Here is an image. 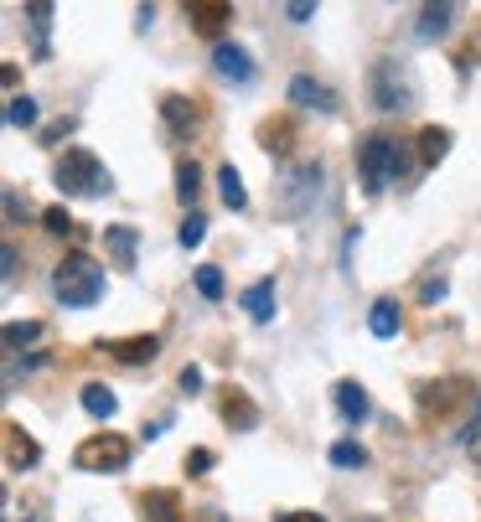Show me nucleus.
<instances>
[{
  "instance_id": "f704fd0d",
  "label": "nucleus",
  "mask_w": 481,
  "mask_h": 522,
  "mask_svg": "<svg viewBox=\"0 0 481 522\" xmlns=\"http://www.w3.org/2000/svg\"><path fill=\"white\" fill-rule=\"evenodd\" d=\"M316 6H321V0H285V16H290L295 26H306V21L316 16Z\"/></svg>"
},
{
  "instance_id": "c85d7f7f",
  "label": "nucleus",
  "mask_w": 481,
  "mask_h": 522,
  "mask_svg": "<svg viewBox=\"0 0 481 522\" xmlns=\"http://www.w3.org/2000/svg\"><path fill=\"white\" fill-rule=\"evenodd\" d=\"M332 466H342V471H363V466H368V450L357 445V440H337V445H332Z\"/></svg>"
},
{
  "instance_id": "9d476101",
  "label": "nucleus",
  "mask_w": 481,
  "mask_h": 522,
  "mask_svg": "<svg viewBox=\"0 0 481 522\" xmlns=\"http://www.w3.org/2000/svg\"><path fill=\"white\" fill-rule=\"evenodd\" d=\"M52 6H57V0H26V6H21L26 42H32L37 63H47V57H52Z\"/></svg>"
},
{
  "instance_id": "423d86ee",
  "label": "nucleus",
  "mask_w": 481,
  "mask_h": 522,
  "mask_svg": "<svg viewBox=\"0 0 481 522\" xmlns=\"http://www.w3.org/2000/svg\"><path fill=\"white\" fill-rule=\"evenodd\" d=\"M130 460H135V445L125 440V435H88V440H78V450H73V466L78 471H94V476H119V471H130Z\"/></svg>"
},
{
  "instance_id": "2eb2a0df",
  "label": "nucleus",
  "mask_w": 481,
  "mask_h": 522,
  "mask_svg": "<svg viewBox=\"0 0 481 522\" xmlns=\"http://www.w3.org/2000/svg\"><path fill=\"white\" fill-rule=\"evenodd\" d=\"M332 398H337V414L347 419V424H368L373 419V404H368V388L357 383V378H342L337 388H332Z\"/></svg>"
},
{
  "instance_id": "a878e982",
  "label": "nucleus",
  "mask_w": 481,
  "mask_h": 522,
  "mask_svg": "<svg viewBox=\"0 0 481 522\" xmlns=\"http://www.w3.org/2000/svg\"><path fill=\"white\" fill-rule=\"evenodd\" d=\"M259 145L269 150V156H290V145H295V130L285 125V119H280V125H275V119H269V125H259Z\"/></svg>"
},
{
  "instance_id": "c756f323",
  "label": "nucleus",
  "mask_w": 481,
  "mask_h": 522,
  "mask_svg": "<svg viewBox=\"0 0 481 522\" xmlns=\"http://www.w3.org/2000/svg\"><path fill=\"white\" fill-rule=\"evenodd\" d=\"M461 445H466V455L481 466V398H476V409H471V424L461 429Z\"/></svg>"
},
{
  "instance_id": "2f4dec72",
  "label": "nucleus",
  "mask_w": 481,
  "mask_h": 522,
  "mask_svg": "<svg viewBox=\"0 0 481 522\" xmlns=\"http://www.w3.org/2000/svg\"><path fill=\"white\" fill-rule=\"evenodd\" d=\"M202 238H207V218L192 207V212H187V223H182V249H202Z\"/></svg>"
},
{
  "instance_id": "58836bf2",
  "label": "nucleus",
  "mask_w": 481,
  "mask_h": 522,
  "mask_svg": "<svg viewBox=\"0 0 481 522\" xmlns=\"http://www.w3.org/2000/svg\"><path fill=\"white\" fill-rule=\"evenodd\" d=\"M182 393H202V367H197V362L182 367Z\"/></svg>"
},
{
  "instance_id": "aec40b11",
  "label": "nucleus",
  "mask_w": 481,
  "mask_h": 522,
  "mask_svg": "<svg viewBox=\"0 0 481 522\" xmlns=\"http://www.w3.org/2000/svg\"><path fill=\"white\" fill-rule=\"evenodd\" d=\"M140 507H145V522H192L176 491H145Z\"/></svg>"
},
{
  "instance_id": "4c0bfd02",
  "label": "nucleus",
  "mask_w": 481,
  "mask_h": 522,
  "mask_svg": "<svg viewBox=\"0 0 481 522\" xmlns=\"http://www.w3.org/2000/svg\"><path fill=\"white\" fill-rule=\"evenodd\" d=\"M73 130H78V119H57L52 130H42V140H47V145H57V140H68Z\"/></svg>"
},
{
  "instance_id": "79ce46f5",
  "label": "nucleus",
  "mask_w": 481,
  "mask_h": 522,
  "mask_svg": "<svg viewBox=\"0 0 481 522\" xmlns=\"http://www.w3.org/2000/svg\"><path fill=\"white\" fill-rule=\"evenodd\" d=\"M16 269H21V259H16V243H6V285L16 280Z\"/></svg>"
},
{
  "instance_id": "cd10ccee",
  "label": "nucleus",
  "mask_w": 481,
  "mask_h": 522,
  "mask_svg": "<svg viewBox=\"0 0 481 522\" xmlns=\"http://www.w3.org/2000/svg\"><path fill=\"white\" fill-rule=\"evenodd\" d=\"M6 125H11V130H32V125H37V99H32V94H16V99L6 104Z\"/></svg>"
},
{
  "instance_id": "f8f14e48",
  "label": "nucleus",
  "mask_w": 481,
  "mask_h": 522,
  "mask_svg": "<svg viewBox=\"0 0 481 522\" xmlns=\"http://www.w3.org/2000/svg\"><path fill=\"white\" fill-rule=\"evenodd\" d=\"M218 414H223V424L233 429V435H254L259 429V404L244 388H223L218 393Z\"/></svg>"
},
{
  "instance_id": "e433bc0d",
  "label": "nucleus",
  "mask_w": 481,
  "mask_h": 522,
  "mask_svg": "<svg viewBox=\"0 0 481 522\" xmlns=\"http://www.w3.org/2000/svg\"><path fill=\"white\" fill-rule=\"evenodd\" d=\"M445 274H440V280H425V285H419V300H425V305H435V300H445Z\"/></svg>"
},
{
  "instance_id": "7c9ffc66",
  "label": "nucleus",
  "mask_w": 481,
  "mask_h": 522,
  "mask_svg": "<svg viewBox=\"0 0 481 522\" xmlns=\"http://www.w3.org/2000/svg\"><path fill=\"white\" fill-rule=\"evenodd\" d=\"M197 290H202L207 300H223V269H218V264H202V269H197Z\"/></svg>"
},
{
  "instance_id": "473e14b6",
  "label": "nucleus",
  "mask_w": 481,
  "mask_h": 522,
  "mask_svg": "<svg viewBox=\"0 0 481 522\" xmlns=\"http://www.w3.org/2000/svg\"><path fill=\"white\" fill-rule=\"evenodd\" d=\"M42 228H47L52 238H68V233H73V218H68V207H47V212H42Z\"/></svg>"
},
{
  "instance_id": "4468645a",
  "label": "nucleus",
  "mask_w": 481,
  "mask_h": 522,
  "mask_svg": "<svg viewBox=\"0 0 481 522\" xmlns=\"http://www.w3.org/2000/svg\"><path fill=\"white\" fill-rule=\"evenodd\" d=\"M213 68H218V78H228V83H254V57L238 47V42H218V47H213Z\"/></svg>"
},
{
  "instance_id": "b1692460",
  "label": "nucleus",
  "mask_w": 481,
  "mask_h": 522,
  "mask_svg": "<svg viewBox=\"0 0 481 522\" xmlns=\"http://www.w3.org/2000/svg\"><path fill=\"white\" fill-rule=\"evenodd\" d=\"M197 187H202V166L197 161H176V202H182L187 212H192V202H197Z\"/></svg>"
},
{
  "instance_id": "bb28decb",
  "label": "nucleus",
  "mask_w": 481,
  "mask_h": 522,
  "mask_svg": "<svg viewBox=\"0 0 481 522\" xmlns=\"http://www.w3.org/2000/svg\"><path fill=\"white\" fill-rule=\"evenodd\" d=\"M32 342H42V321H6V357Z\"/></svg>"
},
{
  "instance_id": "49530a36",
  "label": "nucleus",
  "mask_w": 481,
  "mask_h": 522,
  "mask_svg": "<svg viewBox=\"0 0 481 522\" xmlns=\"http://www.w3.org/2000/svg\"><path fill=\"white\" fill-rule=\"evenodd\" d=\"M363 522H378V517H363Z\"/></svg>"
},
{
  "instance_id": "37998d69",
  "label": "nucleus",
  "mask_w": 481,
  "mask_h": 522,
  "mask_svg": "<svg viewBox=\"0 0 481 522\" xmlns=\"http://www.w3.org/2000/svg\"><path fill=\"white\" fill-rule=\"evenodd\" d=\"M275 522H326L321 512H285V517H275Z\"/></svg>"
},
{
  "instance_id": "a211bd4d",
  "label": "nucleus",
  "mask_w": 481,
  "mask_h": 522,
  "mask_svg": "<svg viewBox=\"0 0 481 522\" xmlns=\"http://www.w3.org/2000/svg\"><path fill=\"white\" fill-rule=\"evenodd\" d=\"M37 460H42V445H37L32 435H26L21 424H11V419H6V466H11V471H32Z\"/></svg>"
},
{
  "instance_id": "6e6552de",
  "label": "nucleus",
  "mask_w": 481,
  "mask_h": 522,
  "mask_svg": "<svg viewBox=\"0 0 481 522\" xmlns=\"http://www.w3.org/2000/svg\"><path fill=\"white\" fill-rule=\"evenodd\" d=\"M456 11H461V0H425L419 6V21H414V42H445L450 37V26H456Z\"/></svg>"
},
{
  "instance_id": "5701e85b",
  "label": "nucleus",
  "mask_w": 481,
  "mask_h": 522,
  "mask_svg": "<svg viewBox=\"0 0 481 522\" xmlns=\"http://www.w3.org/2000/svg\"><path fill=\"white\" fill-rule=\"evenodd\" d=\"M119 409V398L109 383H83V414H94V419H114Z\"/></svg>"
},
{
  "instance_id": "f03ea898",
  "label": "nucleus",
  "mask_w": 481,
  "mask_h": 522,
  "mask_svg": "<svg viewBox=\"0 0 481 522\" xmlns=\"http://www.w3.org/2000/svg\"><path fill=\"white\" fill-rule=\"evenodd\" d=\"M52 295H57V305H68V311H88V305H99L104 300V269H99V259L68 254L63 264L52 269Z\"/></svg>"
},
{
  "instance_id": "0eeeda50",
  "label": "nucleus",
  "mask_w": 481,
  "mask_h": 522,
  "mask_svg": "<svg viewBox=\"0 0 481 522\" xmlns=\"http://www.w3.org/2000/svg\"><path fill=\"white\" fill-rule=\"evenodd\" d=\"M476 388H471V378H440V383H425L419 388V414H425V424H435V419H450L461 409V398H471Z\"/></svg>"
},
{
  "instance_id": "20e7f679",
  "label": "nucleus",
  "mask_w": 481,
  "mask_h": 522,
  "mask_svg": "<svg viewBox=\"0 0 481 522\" xmlns=\"http://www.w3.org/2000/svg\"><path fill=\"white\" fill-rule=\"evenodd\" d=\"M368 94H373V109H378V114H409V109L419 104L414 68L399 63V57H378L373 73H368Z\"/></svg>"
},
{
  "instance_id": "4be33fe9",
  "label": "nucleus",
  "mask_w": 481,
  "mask_h": 522,
  "mask_svg": "<svg viewBox=\"0 0 481 522\" xmlns=\"http://www.w3.org/2000/svg\"><path fill=\"white\" fill-rule=\"evenodd\" d=\"M450 140H456V135H450L445 125H425V130H419V161H425V166H440L445 150H450Z\"/></svg>"
},
{
  "instance_id": "393cba45",
  "label": "nucleus",
  "mask_w": 481,
  "mask_h": 522,
  "mask_svg": "<svg viewBox=\"0 0 481 522\" xmlns=\"http://www.w3.org/2000/svg\"><path fill=\"white\" fill-rule=\"evenodd\" d=\"M218 192L228 202V212H244L249 207V192H244V176H238L233 166H218Z\"/></svg>"
},
{
  "instance_id": "c9c22d12",
  "label": "nucleus",
  "mask_w": 481,
  "mask_h": 522,
  "mask_svg": "<svg viewBox=\"0 0 481 522\" xmlns=\"http://www.w3.org/2000/svg\"><path fill=\"white\" fill-rule=\"evenodd\" d=\"M213 466H218V455H213V450H192V455H187V476H207Z\"/></svg>"
},
{
  "instance_id": "412c9836",
  "label": "nucleus",
  "mask_w": 481,
  "mask_h": 522,
  "mask_svg": "<svg viewBox=\"0 0 481 522\" xmlns=\"http://www.w3.org/2000/svg\"><path fill=\"white\" fill-rule=\"evenodd\" d=\"M238 305H244V311H249L259 326L275 321V274H269V280H259V285H249L244 295H238Z\"/></svg>"
},
{
  "instance_id": "9b49d317",
  "label": "nucleus",
  "mask_w": 481,
  "mask_h": 522,
  "mask_svg": "<svg viewBox=\"0 0 481 522\" xmlns=\"http://www.w3.org/2000/svg\"><path fill=\"white\" fill-rule=\"evenodd\" d=\"M182 16L197 37H223V26L233 21V6L228 0H182Z\"/></svg>"
},
{
  "instance_id": "c03bdc74",
  "label": "nucleus",
  "mask_w": 481,
  "mask_h": 522,
  "mask_svg": "<svg viewBox=\"0 0 481 522\" xmlns=\"http://www.w3.org/2000/svg\"><path fill=\"white\" fill-rule=\"evenodd\" d=\"M192 522H228V517H223L218 507H197V517H192Z\"/></svg>"
},
{
  "instance_id": "f257e3e1",
  "label": "nucleus",
  "mask_w": 481,
  "mask_h": 522,
  "mask_svg": "<svg viewBox=\"0 0 481 522\" xmlns=\"http://www.w3.org/2000/svg\"><path fill=\"white\" fill-rule=\"evenodd\" d=\"M414 145L394 140V135H363V145H357V176H363V192L368 197H383L394 181L409 176L414 156H409Z\"/></svg>"
},
{
  "instance_id": "dca6fc26",
  "label": "nucleus",
  "mask_w": 481,
  "mask_h": 522,
  "mask_svg": "<svg viewBox=\"0 0 481 522\" xmlns=\"http://www.w3.org/2000/svg\"><path fill=\"white\" fill-rule=\"evenodd\" d=\"M104 249H109V259H114V269H135V254H140V233L130 228V223H109L104 228Z\"/></svg>"
},
{
  "instance_id": "f3484780",
  "label": "nucleus",
  "mask_w": 481,
  "mask_h": 522,
  "mask_svg": "<svg viewBox=\"0 0 481 522\" xmlns=\"http://www.w3.org/2000/svg\"><path fill=\"white\" fill-rule=\"evenodd\" d=\"M290 104H300V109H316V114H337V94L326 83H316V78H290Z\"/></svg>"
},
{
  "instance_id": "72a5a7b5",
  "label": "nucleus",
  "mask_w": 481,
  "mask_h": 522,
  "mask_svg": "<svg viewBox=\"0 0 481 522\" xmlns=\"http://www.w3.org/2000/svg\"><path fill=\"white\" fill-rule=\"evenodd\" d=\"M6 218H11V223H26V218H32V202H21L16 187H6Z\"/></svg>"
},
{
  "instance_id": "1a4fd4ad",
  "label": "nucleus",
  "mask_w": 481,
  "mask_h": 522,
  "mask_svg": "<svg viewBox=\"0 0 481 522\" xmlns=\"http://www.w3.org/2000/svg\"><path fill=\"white\" fill-rule=\"evenodd\" d=\"M161 125L171 130V140H192L202 130V104L187 94H166L161 99Z\"/></svg>"
},
{
  "instance_id": "a19ab883",
  "label": "nucleus",
  "mask_w": 481,
  "mask_h": 522,
  "mask_svg": "<svg viewBox=\"0 0 481 522\" xmlns=\"http://www.w3.org/2000/svg\"><path fill=\"white\" fill-rule=\"evenodd\" d=\"M357 233H363V228H347V243H342V269L352 264V254H357Z\"/></svg>"
},
{
  "instance_id": "ea45409f",
  "label": "nucleus",
  "mask_w": 481,
  "mask_h": 522,
  "mask_svg": "<svg viewBox=\"0 0 481 522\" xmlns=\"http://www.w3.org/2000/svg\"><path fill=\"white\" fill-rule=\"evenodd\" d=\"M150 21H156V6H150V0H145V6L135 11V32H150Z\"/></svg>"
},
{
  "instance_id": "6ab92c4d",
  "label": "nucleus",
  "mask_w": 481,
  "mask_h": 522,
  "mask_svg": "<svg viewBox=\"0 0 481 522\" xmlns=\"http://www.w3.org/2000/svg\"><path fill=\"white\" fill-rule=\"evenodd\" d=\"M368 331L378 336V342H394V336L404 331V311H399V300H394V295L373 300V311H368Z\"/></svg>"
},
{
  "instance_id": "39448f33",
  "label": "nucleus",
  "mask_w": 481,
  "mask_h": 522,
  "mask_svg": "<svg viewBox=\"0 0 481 522\" xmlns=\"http://www.w3.org/2000/svg\"><path fill=\"white\" fill-rule=\"evenodd\" d=\"M52 181L68 197H109L114 192V176L104 171V161L94 156V150H68V156H57Z\"/></svg>"
},
{
  "instance_id": "ddd939ff",
  "label": "nucleus",
  "mask_w": 481,
  "mask_h": 522,
  "mask_svg": "<svg viewBox=\"0 0 481 522\" xmlns=\"http://www.w3.org/2000/svg\"><path fill=\"white\" fill-rule=\"evenodd\" d=\"M99 352H109V357H119L125 367H145V362H156V352H161V336H114V342H99Z\"/></svg>"
},
{
  "instance_id": "a18cd8bd",
  "label": "nucleus",
  "mask_w": 481,
  "mask_h": 522,
  "mask_svg": "<svg viewBox=\"0 0 481 522\" xmlns=\"http://www.w3.org/2000/svg\"><path fill=\"white\" fill-rule=\"evenodd\" d=\"M26 522H42V517H26Z\"/></svg>"
},
{
  "instance_id": "7ed1b4c3",
  "label": "nucleus",
  "mask_w": 481,
  "mask_h": 522,
  "mask_svg": "<svg viewBox=\"0 0 481 522\" xmlns=\"http://www.w3.org/2000/svg\"><path fill=\"white\" fill-rule=\"evenodd\" d=\"M321 187H326V166L321 161H300V166L280 171V181H275V218L300 223L306 212H316Z\"/></svg>"
}]
</instances>
